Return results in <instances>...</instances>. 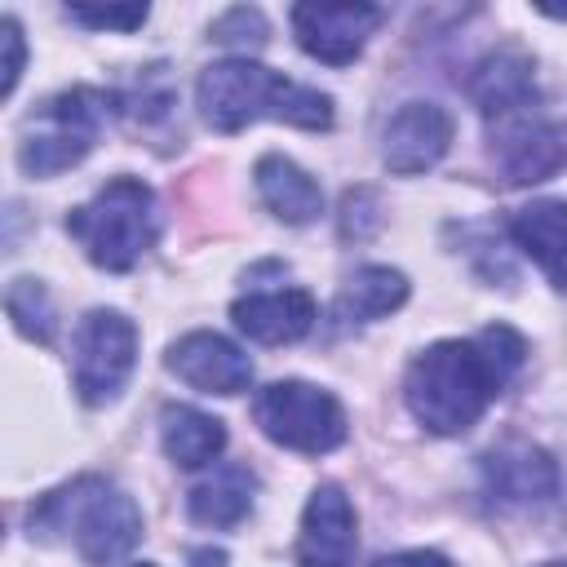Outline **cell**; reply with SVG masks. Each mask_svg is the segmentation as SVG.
I'll use <instances>...</instances> for the list:
<instances>
[{"label": "cell", "instance_id": "obj_5", "mask_svg": "<svg viewBox=\"0 0 567 567\" xmlns=\"http://www.w3.org/2000/svg\"><path fill=\"white\" fill-rule=\"evenodd\" d=\"M66 235L84 248V257L102 270H133L142 252L159 235L155 195L137 177H111L89 204L71 208Z\"/></svg>", "mask_w": 567, "mask_h": 567}, {"label": "cell", "instance_id": "obj_20", "mask_svg": "<svg viewBox=\"0 0 567 567\" xmlns=\"http://www.w3.org/2000/svg\"><path fill=\"white\" fill-rule=\"evenodd\" d=\"M4 310L27 341H53V301L40 279H13L4 292Z\"/></svg>", "mask_w": 567, "mask_h": 567}, {"label": "cell", "instance_id": "obj_4", "mask_svg": "<svg viewBox=\"0 0 567 567\" xmlns=\"http://www.w3.org/2000/svg\"><path fill=\"white\" fill-rule=\"evenodd\" d=\"M195 102L208 128L217 133H239L252 120H284L297 128H328L332 124V97L306 84L284 80L279 71L248 62V58H226L204 66L195 84Z\"/></svg>", "mask_w": 567, "mask_h": 567}, {"label": "cell", "instance_id": "obj_25", "mask_svg": "<svg viewBox=\"0 0 567 567\" xmlns=\"http://www.w3.org/2000/svg\"><path fill=\"white\" fill-rule=\"evenodd\" d=\"M372 567H452L443 554L434 549H408V554H390V558H377Z\"/></svg>", "mask_w": 567, "mask_h": 567}, {"label": "cell", "instance_id": "obj_16", "mask_svg": "<svg viewBox=\"0 0 567 567\" xmlns=\"http://www.w3.org/2000/svg\"><path fill=\"white\" fill-rule=\"evenodd\" d=\"M252 177H257L261 204H266L279 221L306 226V221H315V217L323 213V190H319V182H315L306 168H297L288 155H261L257 168H252Z\"/></svg>", "mask_w": 567, "mask_h": 567}, {"label": "cell", "instance_id": "obj_9", "mask_svg": "<svg viewBox=\"0 0 567 567\" xmlns=\"http://www.w3.org/2000/svg\"><path fill=\"white\" fill-rule=\"evenodd\" d=\"M381 27V9L377 4H297L292 9V31L297 44L328 62V66H346L359 58L363 40Z\"/></svg>", "mask_w": 567, "mask_h": 567}, {"label": "cell", "instance_id": "obj_19", "mask_svg": "<svg viewBox=\"0 0 567 567\" xmlns=\"http://www.w3.org/2000/svg\"><path fill=\"white\" fill-rule=\"evenodd\" d=\"M252 492H257V478L248 465H221L213 478L190 487L186 509L204 527H235L252 509Z\"/></svg>", "mask_w": 567, "mask_h": 567}, {"label": "cell", "instance_id": "obj_14", "mask_svg": "<svg viewBox=\"0 0 567 567\" xmlns=\"http://www.w3.org/2000/svg\"><path fill=\"white\" fill-rule=\"evenodd\" d=\"M230 319L244 337L261 346H288L301 341L315 323V297L306 288H270V292H248L230 306Z\"/></svg>", "mask_w": 567, "mask_h": 567}, {"label": "cell", "instance_id": "obj_15", "mask_svg": "<svg viewBox=\"0 0 567 567\" xmlns=\"http://www.w3.org/2000/svg\"><path fill=\"white\" fill-rule=\"evenodd\" d=\"M509 235L567 292V199H532L509 217Z\"/></svg>", "mask_w": 567, "mask_h": 567}, {"label": "cell", "instance_id": "obj_17", "mask_svg": "<svg viewBox=\"0 0 567 567\" xmlns=\"http://www.w3.org/2000/svg\"><path fill=\"white\" fill-rule=\"evenodd\" d=\"M403 301H408V279L399 270L363 266L341 284V292L332 301V323L337 328H359V323H372V319L399 310Z\"/></svg>", "mask_w": 567, "mask_h": 567}, {"label": "cell", "instance_id": "obj_6", "mask_svg": "<svg viewBox=\"0 0 567 567\" xmlns=\"http://www.w3.org/2000/svg\"><path fill=\"white\" fill-rule=\"evenodd\" d=\"M111 111H115V97L102 93V89H84V84L49 97L44 106H35V115L27 120V133L18 142L22 173L58 177L62 168L80 164L93 151Z\"/></svg>", "mask_w": 567, "mask_h": 567}, {"label": "cell", "instance_id": "obj_28", "mask_svg": "<svg viewBox=\"0 0 567 567\" xmlns=\"http://www.w3.org/2000/svg\"><path fill=\"white\" fill-rule=\"evenodd\" d=\"M142 567H151V563H142Z\"/></svg>", "mask_w": 567, "mask_h": 567}, {"label": "cell", "instance_id": "obj_13", "mask_svg": "<svg viewBox=\"0 0 567 567\" xmlns=\"http://www.w3.org/2000/svg\"><path fill=\"white\" fill-rule=\"evenodd\" d=\"M164 363L173 377H182L199 394H239L252 381L248 354L217 332H190V337L173 341Z\"/></svg>", "mask_w": 567, "mask_h": 567}, {"label": "cell", "instance_id": "obj_11", "mask_svg": "<svg viewBox=\"0 0 567 567\" xmlns=\"http://www.w3.org/2000/svg\"><path fill=\"white\" fill-rule=\"evenodd\" d=\"M483 492L496 505H545L558 496V465L549 452L509 439L483 456Z\"/></svg>", "mask_w": 567, "mask_h": 567}, {"label": "cell", "instance_id": "obj_18", "mask_svg": "<svg viewBox=\"0 0 567 567\" xmlns=\"http://www.w3.org/2000/svg\"><path fill=\"white\" fill-rule=\"evenodd\" d=\"M159 439H164V452L173 465L182 470H199L208 465L221 447H226V425L199 408H186V403H168L159 412Z\"/></svg>", "mask_w": 567, "mask_h": 567}, {"label": "cell", "instance_id": "obj_12", "mask_svg": "<svg viewBox=\"0 0 567 567\" xmlns=\"http://www.w3.org/2000/svg\"><path fill=\"white\" fill-rule=\"evenodd\" d=\"M452 146V115L439 102H403L385 124V168L390 173H425Z\"/></svg>", "mask_w": 567, "mask_h": 567}, {"label": "cell", "instance_id": "obj_22", "mask_svg": "<svg viewBox=\"0 0 567 567\" xmlns=\"http://www.w3.org/2000/svg\"><path fill=\"white\" fill-rule=\"evenodd\" d=\"M66 18L71 22H84L93 31H133L146 22V4H106V9H93V4H66Z\"/></svg>", "mask_w": 567, "mask_h": 567}, {"label": "cell", "instance_id": "obj_1", "mask_svg": "<svg viewBox=\"0 0 567 567\" xmlns=\"http://www.w3.org/2000/svg\"><path fill=\"white\" fill-rule=\"evenodd\" d=\"M523 359L527 341L509 323H487L470 341H439L421 350L403 377L408 412L430 434H461L509 385Z\"/></svg>", "mask_w": 567, "mask_h": 567}, {"label": "cell", "instance_id": "obj_2", "mask_svg": "<svg viewBox=\"0 0 567 567\" xmlns=\"http://www.w3.org/2000/svg\"><path fill=\"white\" fill-rule=\"evenodd\" d=\"M470 97L478 102V115L487 124L496 173L509 186L545 182L567 164V142L540 111L532 58L523 49L505 44L487 53L470 75Z\"/></svg>", "mask_w": 567, "mask_h": 567}, {"label": "cell", "instance_id": "obj_26", "mask_svg": "<svg viewBox=\"0 0 567 567\" xmlns=\"http://www.w3.org/2000/svg\"><path fill=\"white\" fill-rule=\"evenodd\" d=\"M190 567H226V554L221 549H195L190 554Z\"/></svg>", "mask_w": 567, "mask_h": 567}, {"label": "cell", "instance_id": "obj_27", "mask_svg": "<svg viewBox=\"0 0 567 567\" xmlns=\"http://www.w3.org/2000/svg\"><path fill=\"white\" fill-rule=\"evenodd\" d=\"M540 567H567V558H554V563H540Z\"/></svg>", "mask_w": 567, "mask_h": 567}, {"label": "cell", "instance_id": "obj_23", "mask_svg": "<svg viewBox=\"0 0 567 567\" xmlns=\"http://www.w3.org/2000/svg\"><path fill=\"white\" fill-rule=\"evenodd\" d=\"M213 40L217 44H266V18L257 13V9H248V4H239V9H230V13H221L217 22H213Z\"/></svg>", "mask_w": 567, "mask_h": 567}, {"label": "cell", "instance_id": "obj_24", "mask_svg": "<svg viewBox=\"0 0 567 567\" xmlns=\"http://www.w3.org/2000/svg\"><path fill=\"white\" fill-rule=\"evenodd\" d=\"M0 35H4V93H13L18 75H22V31L13 18L0 22Z\"/></svg>", "mask_w": 567, "mask_h": 567}, {"label": "cell", "instance_id": "obj_7", "mask_svg": "<svg viewBox=\"0 0 567 567\" xmlns=\"http://www.w3.org/2000/svg\"><path fill=\"white\" fill-rule=\"evenodd\" d=\"M252 421L261 425V434L279 447L319 456L346 443V412L341 403L306 381H270L266 390H257L252 399Z\"/></svg>", "mask_w": 567, "mask_h": 567}, {"label": "cell", "instance_id": "obj_10", "mask_svg": "<svg viewBox=\"0 0 567 567\" xmlns=\"http://www.w3.org/2000/svg\"><path fill=\"white\" fill-rule=\"evenodd\" d=\"M359 549L354 505L337 483L315 487L297 532V567H350Z\"/></svg>", "mask_w": 567, "mask_h": 567}, {"label": "cell", "instance_id": "obj_21", "mask_svg": "<svg viewBox=\"0 0 567 567\" xmlns=\"http://www.w3.org/2000/svg\"><path fill=\"white\" fill-rule=\"evenodd\" d=\"M381 226V199L368 186H354L341 195V235L346 239H368Z\"/></svg>", "mask_w": 567, "mask_h": 567}, {"label": "cell", "instance_id": "obj_8", "mask_svg": "<svg viewBox=\"0 0 567 567\" xmlns=\"http://www.w3.org/2000/svg\"><path fill=\"white\" fill-rule=\"evenodd\" d=\"M137 363V328L120 310H89L75 328V394L89 408L111 403Z\"/></svg>", "mask_w": 567, "mask_h": 567}, {"label": "cell", "instance_id": "obj_3", "mask_svg": "<svg viewBox=\"0 0 567 567\" xmlns=\"http://www.w3.org/2000/svg\"><path fill=\"white\" fill-rule=\"evenodd\" d=\"M27 532L71 545L89 567H111L142 540V509L111 478L84 474L44 492L27 514Z\"/></svg>", "mask_w": 567, "mask_h": 567}]
</instances>
